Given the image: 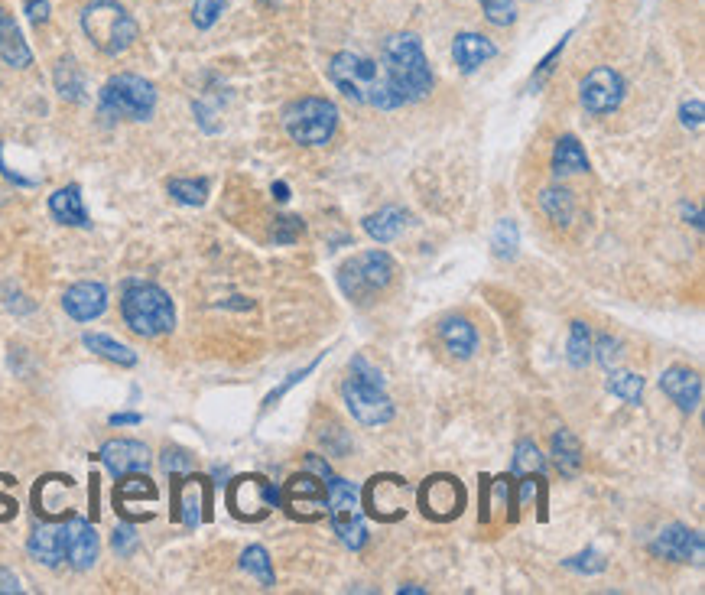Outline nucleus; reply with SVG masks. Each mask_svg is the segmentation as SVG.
I'll use <instances>...</instances> for the list:
<instances>
[{"mask_svg":"<svg viewBox=\"0 0 705 595\" xmlns=\"http://www.w3.org/2000/svg\"><path fill=\"white\" fill-rule=\"evenodd\" d=\"M384 75H387L390 92L397 95L400 105H410V101L426 98L429 88H433V72H429L423 46L410 33L390 36V40L384 43Z\"/></svg>","mask_w":705,"mask_h":595,"instance_id":"f257e3e1","label":"nucleus"},{"mask_svg":"<svg viewBox=\"0 0 705 595\" xmlns=\"http://www.w3.org/2000/svg\"><path fill=\"white\" fill-rule=\"evenodd\" d=\"M332 82L338 85V92L345 98L358 101V105H371V108H400L397 95L390 92L384 66H377L374 59L358 56V53H338L329 66Z\"/></svg>","mask_w":705,"mask_h":595,"instance_id":"f03ea898","label":"nucleus"},{"mask_svg":"<svg viewBox=\"0 0 705 595\" xmlns=\"http://www.w3.org/2000/svg\"><path fill=\"white\" fill-rule=\"evenodd\" d=\"M121 313L127 329L143 335V339H156V335L173 332L176 326L173 300L156 283H127V290L121 296Z\"/></svg>","mask_w":705,"mask_h":595,"instance_id":"7ed1b4c3","label":"nucleus"},{"mask_svg":"<svg viewBox=\"0 0 705 595\" xmlns=\"http://www.w3.org/2000/svg\"><path fill=\"white\" fill-rule=\"evenodd\" d=\"M82 30L104 56H121L137 40V23L117 0H91L82 10Z\"/></svg>","mask_w":705,"mask_h":595,"instance_id":"20e7f679","label":"nucleus"},{"mask_svg":"<svg viewBox=\"0 0 705 595\" xmlns=\"http://www.w3.org/2000/svg\"><path fill=\"white\" fill-rule=\"evenodd\" d=\"M325 511L332 517L335 534L342 537L345 547L361 550L368 540V527H364V508H361V491L345 482V478L332 475L325 482Z\"/></svg>","mask_w":705,"mask_h":595,"instance_id":"39448f33","label":"nucleus"},{"mask_svg":"<svg viewBox=\"0 0 705 595\" xmlns=\"http://www.w3.org/2000/svg\"><path fill=\"white\" fill-rule=\"evenodd\" d=\"M286 134L303 147L329 144L338 127V108L325 98H299L283 111Z\"/></svg>","mask_w":705,"mask_h":595,"instance_id":"423d86ee","label":"nucleus"},{"mask_svg":"<svg viewBox=\"0 0 705 595\" xmlns=\"http://www.w3.org/2000/svg\"><path fill=\"white\" fill-rule=\"evenodd\" d=\"M156 108V88L140 75H114L101 88V114L127 121H147Z\"/></svg>","mask_w":705,"mask_h":595,"instance_id":"0eeeda50","label":"nucleus"},{"mask_svg":"<svg viewBox=\"0 0 705 595\" xmlns=\"http://www.w3.org/2000/svg\"><path fill=\"white\" fill-rule=\"evenodd\" d=\"M394 270L397 267H394V261H390V254L368 251V254H358V257H351L348 264H342V270H338V283H342L345 296L364 303L394 280Z\"/></svg>","mask_w":705,"mask_h":595,"instance_id":"6e6552de","label":"nucleus"},{"mask_svg":"<svg viewBox=\"0 0 705 595\" xmlns=\"http://www.w3.org/2000/svg\"><path fill=\"white\" fill-rule=\"evenodd\" d=\"M361 508L368 511L374 521L394 524L410 508V485L400 475H374L361 491Z\"/></svg>","mask_w":705,"mask_h":595,"instance_id":"1a4fd4ad","label":"nucleus"},{"mask_svg":"<svg viewBox=\"0 0 705 595\" xmlns=\"http://www.w3.org/2000/svg\"><path fill=\"white\" fill-rule=\"evenodd\" d=\"M416 501H420V511L429 521L446 524L465 511V485L449 472L429 475L420 485V491H416Z\"/></svg>","mask_w":705,"mask_h":595,"instance_id":"9d476101","label":"nucleus"},{"mask_svg":"<svg viewBox=\"0 0 705 595\" xmlns=\"http://www.w3.org/2000/svg\"><path fill=\"white\" fill-rule=\"evenodd\" d=\"M280 504L277 488L260 475H241L228 488V508L238 521H264Z\"/></svg>","mask_w":705,"mask_h":595,"instance_id":"9b49d317","label":"nucleus"},{"mask_svg":"<svg viewBox=\"0 0 705 595\" xmlns=\"http://www.w3.org/2000/svg\"><path fill=\"white\" fill-rule=\"evenodd\" d=\"M283 508L293 521H322L325 517V485L316 475L309 472H296L290 475V482L283 488Z\"/></svg>","mask_w":705,"mask_h":595,"instance_id":"f8f14e48","label":"nucleus"},{"mask_svg":"<svg viewBox=\"0 0 705 595\" xmlns=\"http://www.w3.org/2000/svg\"><path fill=\"white\" fill-rule=\"evenodd\" d=\"M342 397L351 410V417L364 426H381L394 417V404L390 397L384 394V387H374V384H364L358 378H348L342 384Z\"/></svg>","mask_w":705,"mask_h":595,"instance_id":"ddd939ff","label":"nucleus"},{"mask_svg":"<svg viewBox=\"0 0 705 595\" xmlns=\"http://www.w3.org/2000/svg\"><path fill=\"white\" fill-rule=\"evenodd\" d=\"M624 98V82L615 69H595L582 82V105L592 114H611Z\"/></svg>","mask_w":705,"mask_h":595,"instance_id":"4468645a","label":"nucleus"},{"mask_svg":"<svg viewBox=\"0 0 705 595\" xmlns=\"http://www.w3.org/2000/svg\"><path fill=\"white\" fill-rule=\"evenodd\" d=\"M101 462L108 465V472L114 478L134 475V472H147L150 469V449L137 443V439H111L101 449Z\"/></svg>","mask_w":705,"mask_h":595,"instance_id":"2eb2a0df","label":"nucleus"},{"mask_svg":"<svg viewBox=\"0 0 705 595\" xmlns=\"http://www.w3.org/2000/svg\"><path fill=\"white\" fill-rule=\"evenodd\" d=\"M62 309L75 322H91V319H98L104 309H108V290H104L101 283H91V280L75 283V287L65 290Z\"/></svg>","mask_w":705,"mask_h":595,"instance_id":"dca6fc26","label":"nucleus"},{"mask_svg":"<svg viewBox=\"0 0 705 595\" xmlns=\"http://www.w3.org/2000/svg\"><path fill=\"white\" fill-rule=\"evenodd\" d=\"M65 560L75 569H91L98 560V534L85 517H72L65 524Z\"/></svg>","mask_w":705,"mask_h":595,"instance_id":"f3484780","label":"nucleus"},{"mask_svg":"<svg viewBox=\"0 0 705 595\" xmlns=\"http://www.w3.org/2000/svg\"><path fill=\"white\" fill-rule=\"evenodd\" d=\"M654 550L663 553L673 563H689V560L702 563V537L696 534V530L683 527V524H673V527L663 530V534L657 537V543H654Z\"/></svg>","mask_w":705,"mask_h":595,"instance_id":"a211bd4d","label":"nucleus"},{"mask_svg":"<svg viewBox=\"0 0 705 595\" xmlns=\"http://www.w3.org/2000/svg\"><path fill=\"white\" fill-rule=\"evenodd\" d=\"M660 391L667 394L670 400L680 410H696L699 407V400H702V378L696 371H689V368H667L663 371V378H660Z\"/></svg>","mask_w":705,"mask_h":595,"instance_id":"6ab92c4d","label":"nucleus"},{"mask_svg":"<svg viewBox=\"0 0 705 595\" xmlns=\"http://www.w3.org/2000/svg\"><path fill=\"white\" fill-rule=\"evenodd\" d=\"M30 553L43 566H59L65 560V524H39L30 534Z\"/></svg>","mask_w":705,"mask_h":595,"instance_id":"aec40b11","label":"nucleus"},{"mask_svg":"<svg viewBox=\"0 0 705 595\" xmlns=\"http://www.w3.org/2000/svg\"><path fill=\"white\" fill-rule=\"evenodd\" d=\"M208 504H212V491H208L205 478H186V485L179 491V517L186 527H199L202 517H208Z\"/></svg>","mask_w":705,"mask_h":595,"instance_id":"412c9836","label":"nucleus"},{"mask_svg":"<svg viewBox=\"0 0 705 595\" xmlns=\"http://www.w3.org/2000/svg\"><path fill=\"white\" fill-rule=\"evenodd\" d=\"M0 59L13 69H23L33 62V53H30V46H26L20 27L13 23V17L4 7H0Z\"/></svg>","mask_w":705,"mask_h":595,"instance_id":"4be33fe9","label":"nucleus"},{"mask_svg":"<svg viewBox=\"0 0 705 595\" xmlns=\"http://www.w3.org/2000/svg\"><path fill=\"white\" fill-rule=\"evenodd\" d=\"M494 53H498V46H494L491 40H485V36H478V33L455 36V46H452L455 66H459L462 72H475L481 62L494 59Z\"/></svg>","mask_w":705,"mask_h":595,"instance_id":"5701e85b","label":"nucleus"},{"mask_svg":"<svg viewBox=\"0 0 705 595\" xmlns=\"http://www.w3.org/2000/svg\"><path fill=\"white\" fill-rule=\"evenodd\" d=\"M49 212L62 225L88 228V212H85V205H82V189H78V186H65V189L52 192V196H49Z\"/></svg>","mask_w":705,"mask_h":595,"instance_id":"b1692460","label":"nucleus"},{"mask_svg":"<svg viewBox=\"0 0 705 595\" xmlns=\"http://www.w3.org/2000/svg\"><path fill=\"white\" fill-rule=\"evenodd\" d=\"M439 339L442 345H446V352L455 355V358H468L475 352V342H478V335H475V326L468 319H446L439 326Z\"/></svg>","mask_w":705,"mask_h":595,"instance_id":"393cba45","label":"nucleus"},{"mask_svg":"<svg viewBox=\"0 0 705 595\" xmlns=\"http://www.w3.org/2000/svg\"><path fill=\"white\" fill-rule=\"evenodd\" d=\"M403 228H407V212L394 209V205H387V209H381V212H374V215L364 218V231H368V235H371L374 241H381V244L400 238Z\"/></svg>","mask_w":705,"mask_h":595,"instance_id":"a878e982","label":"nucleus"},{"mask_svg":"<svg viewBox=\"0 0 705 595\" xmlns=\"http://www.w3.org/2000/svg\"><path fill=\"white\" fill-rule=\"evenodd\" d=\"M589 170V157L579 147L576 137H559L556 153H553V173L556 176H569V173H582Z\"/></svg>","mask_w":705,"mask_h":595,"instance_id":"bb28decb","label":"nucleus"},{"mask_svg":"<svg viewBox=\"0 0 705 595\" xmlns=\"http://www.w3.org/2000/svg\"><path fill=\"white\" fill-rule=\"evenodd\" d=\"M553 459L559 465V472L563 475H579L582 469V446H579V439L572 436L569 430H559L553 436Z\"/></svg>","mask_w":705,"mask_h":595,"instance_id":"cd10ccee","label":"nucleus"},{"mask_svg":"<svg viewBox=\"0 0 705 595\" xmlns=\"http://www.w3.org/2000/svg\"><path fill=\"white\" fill-rule=\"evenodd\" d=\"M52 79H56V92L65 101H82L85 98V75H82V69L75 66V59H62L56 66V72H52Z\"/></svg>","mask_w":705,"mask_h":595,"instance_id":"c85d7f7f","label":"nucleus"},{"mask_svg":"<svg viewBox=\"0 0 705 595\" xmlns=\"http://www.w3.org/2000/svg\"><path fill=\"white\" fill-rule=\"evenodd\" d=\"M85 348H91L95 355L108 358V361H114V365H121V368H134V365H137V355L130 352L127 345L108 339V335H91V332H88V335H85Z\"/></svg>","mask_w":705,"mask_h":595,"instance_id":"c756f323","label":"nucleus"},{"mask_svg":"<svg viewBox=\"0 0 705 595\" xmlns=\"http://www.w3.org/2000/svg\"><path fill=\"white\" fill-rule=\"evenodd\" d=\"M540 205H543V212L550 215V222L553 225H569L572 222V192L566 189H546L543 196H540Z\"/></svg>","mask_w":705,"mask_h":595,"instance_id":"7c9ffc66","label":"nucleus"},{"mask_svg":"<svg viewBox=\"0 0 705 595\" xmlns=\"http://www.w3.org/2000/svg\"><path fill=\"white\" fill-rule=\"evenodd\" d=\"M546 472V459L543 452L524 439V443H517V452H514V475L527 478V475H543Z\"/></svg>","mask_w":705,"mask_h":595,"instance_id":"2f4dec72","label":"nucleus"},{"mask_svg":"<svg viewBox=\"0 0 705 595\" xmlns=\"http://www.w3.org/2000/svg\"><path fill=\"white\" fill-rule=\"evenodd\" d=\"M241 569L260 579V586L270 589L273 586V566H270V556L264 547H247L241 556Z\"/></svg>","mask_w":705,"mask_h":595,"instance_id":"473e14b6","label":"nucleus"},{"mask_svg":"<svg viewBox=\"0 0 705 595\" xmlns=\"http://www.w3.org/2000/svg\"><path fill=\"white\" fill-rule=\"evenodd\" d=\"M608 391L621 400H628V404H637L644 394V378L641 374H631V371H615L608 378Z\"/></svg>","mask_w":705,"mask_h":595,"instance_id":"72a5a7b5","label":"nucleus"},{"mask_svg":"<svg viewBox=\"0 0 705 595\" xmlns=\"http://www.w3.org/2000/svg\"><path fill=\"white\" fill-rule=\"evenodd\" d=\"M592 358V335L585 322H572V335H569V361L572 368H585Z\"/></svg>","mask_w":705,"mask_h":595,"instance_id":"f704fd0d","label":"nucleus"},{"mask_svg":"<svg viewBox=\"0 0 705 595\" xmlns=\"http://www.w3.org/2000/svg\"><path fill=\"white\" fill-rule=\"evenodd\" d=\"M169 196L182 205H202L208 196L205 179H169Z\"/></svg>","mask_w":705,"mask_h":595,"instance_id":"c9c22d12","label":"nucleus"},{"mask_svg":"<svg viewBox=\"0 0 705 595\" xmlns=\"http://www.w3.org/2000/svg\"><path fill=\"white\" fill-rule=\"evenodd\" d=\"M481 10H485L488 23H494V27H511L517 20L514 0H481Z\"/></svg>","mask_w":705,"mask_h":595,"instance_id":"e433bc0d","label":"nucleus"},{"mask_svg":"<svg viewBox=\"0 0 705 595\" xmlns=\"http://www.w3.org/2000/svg\"><path fill=\"white\" fill-rule=\"evenodd\" d=\"M221 10H225V0H192V23L199 30L215 27V20L221 17Z\"/></svg>","mask_w":705,"mask_h":595,"instance_id":"4c0bfd02","label":"nucleus"},{"mask_svg":"<svg viewBox=\"0 0 705 595\" xmlns=\"http://www.w3.org/2000/svg\"><path fill=\"white\" fill-rule=\"evenodd\" d=\"M494 254L498 257H514L517 254V225L501 222L494 228Z\"/></svg>","mask_w":705,"mask_h":595,"instance_id":"58836bf2","label":"nucleus"},{"mask_svg":"<svg viewBox=\"0 0 705 595\" xmlns=\"http://www.w3.org/2000/svg\"><path fill=\"white\" fill-rule=\"evenodd\" d=\"M351 378H358V381H364V384H374V387H384L381 371H377L364 355H358L355 361H351Z\"/></svg>","mask_w":705,"mask_h":595,"instance_id":"ea45409f","label":"nucleus"},{"mask_svg":"<svg viewBox=\"0 0 705 595\" xmlns=\"http://www.w3.org/2000/svg\"><path fill=\"white\" fill-rule=\"evenodd\" d=\"M618 358H621V342L611 339V335H602V339H598V361H602V368L611 371L618 365Z\"/></svg>","mask_w":705,"mask_h":595,"instance_id":"a19ab883","label":"nucleus"},{"mask_svg":"<svg viewBox=\"0 0 705 595\" xmlns=\"http://www.w3.org/2000/svg\"><path fill=\"white\" fill-rule=\"evenodd\" d=\"M111 543H114V550L121 553V556H130V553L137 550V530L130 527V524H121V527L114 530Z\"/></svg>","mask_w":705,"mask_h":595,"instance_id":"79ce46f5","label":"nucleus"},{"mask_svg":"<svg viewBox=\"0 0 705 595\" xmlns=\"http://www.w3.org/2000/svg\"><path fill=\"white\" fill-rule=\"evenodd\" d=\"M160 465L166 472H192V456L189 452H182V449H166Z\"/></svg>","mask_w":705,"mask_h":595,"instance_id":"37998d69","label":"nucleus"},{"mask_svg":"<svg viewBox=\"0 0 705 595\" xmlns=\"http://www.w3.org/2000/svg\"><path fill=\"white\" fill-rule=\"evenodd\" d=\"M26 17L33 23H46L49 20V0H26Z\"/></svg>","mask_w":705,"mask_h":595,"instance_id":"c03bdc74","label":"nucleus"},{"mask_svg":"<svg viewBox=\"0 0 705 595\" xmlns=\"http://www.w3.org/2000/svg\"><path fill=\"white\" fill-rule=\"evenodd\" d=\"M296 231H303V222L299 218H280V231H277V241L286 244L296 238Z\"/></svg>","mask_w":705,"mask_h":595,"instance_id":"a18cd8bd","label":"nucleus"},{"mask_svg":"<svg viewBox=\"0 0 705 595\" xmlns=\"http://www.w3.org/2000/svg\"><path fill=\"white\" fill-rule=\"evenodd\" d=\"M683 124L686 127H702V101H689V105H683Z\"/></svg>","mask_w":705,"mask_h":595,"instance_id":"49530a36","label":"nucleus"},{"mask_svg":"<svg viewBox=\"0 0 705 595\" xmlns=\"http://www.w3.org/2000/svg\"><path fill=\"white\" fill-rule=\"evenodd\" d=\"M566 40H569V36H566ZM566 40H559V46L553 49V53H550V56H546V59H543V66H540V75H537V79H533V88H537V85H540V82L546 79V75H550V69H553V62L559 59V53H563V46H566Z\"/></svg>","mask_w":705,"mask_h":595,"instance_id":"de8ad7c7","label":"nucleus"},{"mask_svg":"<svg viewBox=\"0 0 705 595\" xmlns=\"http://www.w3.org/2000/svg\"><path fill=\"white\" fill-rule=\"evenodd\" d=\"M306 469H309V472H316V475L322 478V482H329V478H332L329 462H322L319 456H306Z\"/></svg>","mask_w":705,"mask_h":595,"instance_id":"09e8293b","label":"nucleus"},{"mask_svg":"<svg viewBox=\"0 0 705 595\" xmlns=\"http://www.w3.org/2000/svg\"><path fill=\"white\" fill-rule=\"evenodd\" d=\"M0 592H20V579L10 569H0Z\"/></svg>","mask_w":705,"mask_h":595,"instance_id":"8fccbe9b","label":"nucleus"},{"mask_svg":"<svg viewBox=\"0 0 705 595\" xmlns=\"http://www.w3.org/2000/svg\"><path fill=\"white\" fill-rule=\"evenodd\" d=\"M140 423V413H114L111 417V426H134Z\"/></svg>","mask_w":705,"mask_h":595,"instance_id":"3c124183","label":"nucleus"},{"mask_svg":"<svg viewBox=\"0 0 705 595\" xmlns=\"http://www.w3.org/2000/svg\"><path fill=\"white\" fill-rule=\"evenodd\" d=\"M273 192H277V199H280V202L290 199V189H286V183H277V186H273Z\"/></svg>","mask_w":705,"mask_h":595,"instance_id":"603ef678","label":"nucleus"},{"mask_svg":"<svg viewBox=\"0 0 705 595\" xmlns=\"http://www.w3.org/2000/svg\"><path fill=\"white\" fill-rule=\"evenodd\" d=\"M400 592H413V595H423L426 589H420V586H400Z\"/></svg>","mask_w":705,"mask_h":595,"instance_id":"864d4df0","label":"nucleus"}]
</instances>
